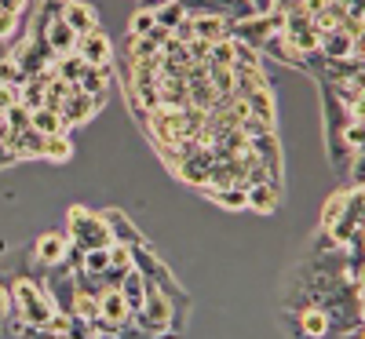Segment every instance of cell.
Returning a JSON list of instances; mask_svg holds the SVG:
<instances>
[{"label":"cell","instance_id":"6da1fadb","mask_svg":"<svg viewBox=\"0 0 365 339\" xmlns=\"http://www.w3.org/2000/svg\"><path fill=\"white\" fill-rule=\"evenodd\" d=\"M8 292H11V318H19L22 325H34L44 328L58 311L55 303L48 299L41 277H29V273H11L8 277Z\"/></svg>","mask_w":365,"mask_h":339},{"label":"cell","instance_id":"7a4b0ae2","mask_svg":"<svg viewBox=\"0 0 365 339\" xmlns=\"http://www.w3.org/2000/svg\"><path fill=\"white\" fill-rule=\"evenodd\" d=\"M66 237H70L73 249H81V252L110 249V244H113L103 212H91V208H84V204H73V208L66 212Z\"/></svg>","mask_w":365,"mask_h":339},{"label":"cell","instance_id":"3957f363","mask_svg":"<svg viewBox=\"0 0 365 339\" xmlns=\"http://www.w3.org/2000/svg\"><path fill=\"white\" fill-rule=\"evenodd\" d=\"M103 103H106V95H88V91H81V88H70L55 110H58V117H63V125L70 132L77 125H88V120L103 110Z\"/></svg>","mask_w":365,"mask_h":339},{"label":"cell","instance_id":"277c9868","mask_svg":"<svg viewBox=\"0 0 365 339\" xmlns=\"http://www.w3.org/2000/svg\"><path fill=\"white\" fill-rule=\"evenodd\" d=\"M29 252H34V263H41V266H58L70 252V237H66V230H48L34 241Z\"/></svg>","mask_w":365,"mask_h":339},{"label":"cell","instance_id":"5b68a950","mask_svg":"<svg viewBox=\"0 0 365 339\" xmlns=\"http://www.w3.org/2000/svg\"><path fill=\"white\" fill-rule=\"evenodd\" d=\"M77 55H81V63L84 66H91V70H110V58H113V48H110V37L106 33H88V37H77V48H73Z\"/></svg>","mask_w":365,"mask_h":339},{"label":"cell","instance_id":"8992f818","mask_svg":"<svg viewBox=\"0 0 365 339\" xmlns=\"http://www.w3.org/2000/svg\"><path fill=\"white\" fill-rule=\"evenodd\" d=\"M58 19H63L77 37H88L99 29V11L84 4V0H63V8H58Z\"/></svg>","mask_w":365,"mask_h":339},{"label":"cell","instance_id":"52a82bcc","mask_svg":"<svg viewBox=\"0 0 365 339\" xmlns=\"http://www.w3.org/2000/svg\"><path fill=\"white\" fill-rule=\"evenodd\" d=\"M245 208L259 215H274L282 208V182L267 179V182H256V187H245Z\"/></svg>","mask_w":365,"mask_h":339},{"label":"cell","instance_id":"ba28073f","mask_svg":"<svg viewBox=\"0 0 365 339\" xmlns=\"http://www.w3.org/2000/svg\"><path fill=\"white\" fill-rule=\"evenodd\" d=\"M212 153H208V146L205 150H197V153H190V157H182L179 165H175V175L182 179V182H190V187H208V168H212Z\"/></svg>","mask_w":365,"mask_h":339},{"label":"cell","instance_id":"9c48e42d","mask_svg":"<svg viewBox=\"0 0 365 339\" xmlns=\"http://www.w3.org/2000/svg\"><path fill=\"white\" fill-rule=\"evenodd\" d=\"M103 219H106V226H110V237H113V244H128V249H135V244H146V237L132 226V219L125 212H117V208H106L103 212Z\"/></svg>","mask_w":365,"mask_h":339},{"label":"cell","instance_id":"30bf717a","mask_svg":"<svg viewBox=\"0 0 365 339\" xmlns=\"http://www.w3.org/2000/svg\"><path fill=\"white\" fill-rule=\"evenodd\" d=\"M44 135L41 132H34V128H22V132H15L11 135V142H8V150L15 153V161H44Z\"/></svg>","mask_w":365,"mask_h":339},{"label":"cell","instance_id":"8fae6325","mask_svg":"<svg viewBox=\"0 0 365 339\" xmlns=\"http://www.w3.org/2000/svg\"><path fill=\"white\" fill-rule=\"evenodd\" d=\"M354 44H365V41H351L344 29L318 33V55H325V58H351L354 55Z\"/></svg>","mask_w":365,"mask_h":339},{"label":"cell","instance_id":"7c38bea8","mask_svg":"<svg viewBox=\"0 0 365 339\" xmlns=\"http://www.w3.org/2000/svg\"><path fill=\"white\" fill-rule=\"evenodd\" d=\"M190 19H194V41L216 44V41L230 37V22L227 19H216V15H190Z\"/></svg>","mask_w":365,"mask_h":339},{"label":"cell","instance_id":"4fadbf2b","mask_svg":"<svg viewBox=\"0 0 365 339\" xmlns=\"http://www.w3.org/2000/svg\"><path fill=\"white\" fill-rule=\"evenodd\" d=\"M245 103H249V117L263 120L267 128H274V125H278V103H274V91H270V88H259V91H252V95H249Z\"/></svg>","mask_w":365,"mask_h":339},{"label":"cell","instance_id":"5bb4252c","mask_svg":"<svg viewBox=\"0 0 365 339\" xmlns=\"http://www.w3.org/2000/svg\"><path fill=\"white\" fill-rule=\"evenodd\" d=\"M120 296H125V303H128V311L135 314L139 306H143V299H146V277L132 266V270H125V277H120Z\"/></svg>","mask_w":365,"mask_h":339},{"label":"cell","instance_id":"9a60e30c","mask_svg":"<svg viewBox=\"0 0 365 339\" xmlns=\"http://www.w3.org/2000/svg\"><path fill=\"white\" fill-rule=\"evenodd\" d=\"M29 128H34V132H41L44 139H51V135H63V132H66L63 117H58V110H51V106L29 110Z\"/></svg>","mask_w":365,"mask_h":339},{"label":"cell","instance_id":"2e32d148","mask_svg":"<svg viewBox=\"0 0 365 339\" xmlns=\"http://www.w3.org/2000/svg\"><path fill=\"white\" fill-rule=\"evenodd\" d=\"M125 55H128V63H146V58L161 55V44L154 37H128L125 41Z\"/></svg>","mask_w":365,"mask_h":339},{"label":"cell","instance_id":"e0dca14e","mask_svg":"<svg viewBox=\"0 0 365 339\" xmlns=\"http://www.w3.org/2000/svg\"><path fill=\"white\" fill-rule=\"evenodd\" d=\"M347 194H351V187H340L336 194H332L329 201H325V208H322V219H318V230H329L332 223L344 215V208H347Z\"/></svg>","mask_w":365,"mask_h":339},{"label":"cell","instance_id":"ac0fdd59","mask_svg":"<svg viewBox=\"0 0 365 339\" xmlns=\"http://www.w3.org/2000/svg\"><path fill=\"white\" fill-rule=\"evenodd\" d=\"M81 273L84 277H103L110 273V249H91L81 256Z\"/></svg>","mask_w":365,"mask_h":339},{"label":"cell","instance_id":"d6986e66","mask_svg":"<svg viewBox=\"0 0 365 339\" xmlns=\"http://www.w3.org/2000/svg\"><path fill=\"white\" fill-rule=\"evenodd\" d=\"M73 157V142H70V135L63 132V135H51L48 142H44V161H51V165H66Z\"/></svg>","mask_w":365,"mask_h":339},{"label":"cell","instance_id":"ffe728a7","mask_svg":"<svg viewBox=\"0 0 365 339\" xmlns=\"http://www.w3.org/2000/svg\"><path fill=\"white\" fill-rule=\"evenodd\" d=\"M182 19H187V8H182L179 0H168V4H158L154 8V22L161 29H168V33H172V26H179Z\"/></svg>","mask_w":365,"mask_h":339},{"label":"cell","instance_id":"44dd1931","mask_svg":"<svg viewBox=\"0 0 365 339\" xmlns=\"http://www.w3.org/2000/svg\"><path fill=\"white\" fill-rule=\"evenodd\" d=\"M208 197L227 212H241L245 208V187H223V190H208Z\"/></svg>","mask_w":365,"mask_h":339},{"label":"cell","instance_id":"7402d4cb","mask_svg":"<svg viewBox=\"0 0 365 339\" xmlns=\"http://www.w3.org/2000/svg\"><path fill=\"white\" fill-rule=\"evenodd\" d=\"M205 66H220V70H234V41H216L208 48V63Z\"/></svg>","mask_w":365,"mask_h":339},{"label":"cell","instance_id":"603a6c76","mask_svg":"<svg viewBox=\"0 0 365 339\" xmlns=\"http://www.w3.org/2000/svg\"><path fill=\"white\" fill-rule=\"evenodd\" d=\"M154 8H139L135 15H132V22H128V37H150L154 33Z\"/></svg>","mask_w":365,"mask_h":339},{"label":"cell","instance_id":"cb8c5ba5","mask_svg":"<svg viewBox=\"0 0 365 339\" xmlns=\"http://www.w3.org/2000/svg\"><path fill=\"white\" fill-rule=\"evenodd\" d=\"M110 270H117V273L132 270V249L128 244H110Z\"/></svg>","mask_w":365,"mask_h":339},{"label":"cell","instance_id":"d4e9b609","mask_svg":"<svg viewBox=\"0 0 365 339\" xmlns=\"http://www.w3.org/2000/svg\"><path fill=\"white\" fill-rule=\"evenodd\" d=\"M0 117H4V125H8V132L15 135V132H22V128H29V110L19 103V106H11L8 113H0Z\"/></svg>","mask_w":365,"mask_h":339},{"label":"cell","instance_id":"484cf974","mask_svg":"<svg viewBox=\"0 0 365 339\" xmlns=\"http://www.w3.org/2000/svg\"><path fill=\"white\" fill-rule=\"evenodd\" d=\"M168 37H172V41H179V44H190V41H194V19L187 15L179 26H172V33H168Z\"/></svg>","mask_w":365,"mask_h":339},{"label":"cell","instance_id":"4316f807","mask_svg":"<svg viewBox=\"0 0 365 339\" xmlns=\"http://www.w3.org/2000/svg\"><path fill=\"white\" fill-rule=\"evenodd\" d=\"M11 106H19V88L15 84H0V113H8Z\"/></svg>","mask_w":365,"mask_h":339},{"label":"cell","instance_id":"83f0119b","mask_svg":"<svg viewBox=\"0 0 365 339\" xmlns=\"http://www.w3.org/2000/svg\"><path fill=\"white\" fill-rule=\"evenodd\" d=\"M11 318V292H8V281L0 277V321Z\"/></svg>","mask_w":365,"mask_h":339},{"label":"cell","instance_id":"f1b7e54d","mask_svg":"<svg viewBox=\"0 0 365 339\" xmlns=\"http://www.w3.org/2000/svg\"><path fill=\"white\" fill-rule=\"evenodd\" d=\"M249 4H252V11H256V15H270L274 0H249Z\"/></svg>","mask_w":365,"mask_h":339},{"label":"cell","instance_id":"f546056e","mask_svg":"<svg viewBox=\"0 0 365 339\" xmlns=\"http://www.w3.org/2000/svg\"><path fill=\"white\" fill-rule=\"evenodd\" d=\"M0 339H4V321H0Z\"/></svg>","mask_w":365,"mask_h":339},{"label":"cell","instance_id":"4dcf8cb0","mask_svg":"<svg viewBox=\"0 0 365 339\" xmlns=\"http://www.w3.org/2000/svg\"><path fill=\"white\" fill-rule=\"evenodd\" d=\"M161 4H168V0H161Z\"/></svg>","mask_w":365,"mask_h":339}]
</instances>
